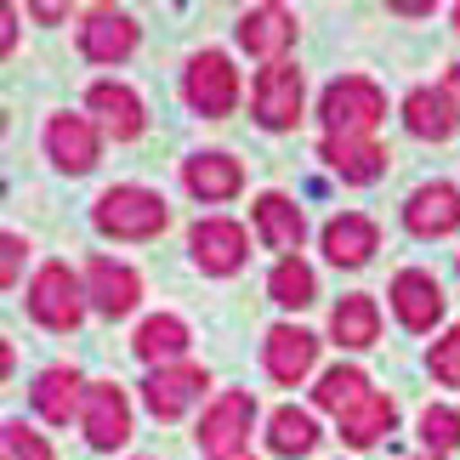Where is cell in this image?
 Segmentation results:
<instances>
[{"instance_id": "obj_31", "label": "cell", "mask_w": 460, "mask_h": 460, "mask_svg": "<svg viewBox=\"0 0 460 460\" xmlns=\"http://www.w3.org/2000/svg\"><path fill=\"white\" fill-rule=\"evenodd\" d=\"M0 449H6V460H51L46 438L29 432L23 420H6V432H0Z\"/></svg>"}, {"instance_id": "obj_20", "label": "cell", "mask_w": 460, "mask_h": 460, "mask_svg": "<svg viewBox=\"0 0 460 460\" xmlns=\"http://www.w3.org/2000/svg\"><path fill=\"white\" fill-rule=\"evenodd\" d=\"M318 159H324L341 182H376L386 171V148L376 137H324V143H318Z\"/></svg>"}, {"instance_id": "obj_28", "label": "cell", "mask_w": 460, "mask_h": 460, "mask_svg": "<svg viewBox=\"0 0 460 460\" xmlns=\"http://www.w3.org/2000/svg\"><path fill=\"white\" fill-rule=\"evenodd\" d=\"M393 420H398V403L376 393L369 403H358L352 415H341V438H347L352 449H369V444H376L381 432H393Z\"/></svg>"}, {"instance_id": "obj_37", "label": "cell", "mask_w": 460, "mask_h": 460, "mask_svg": "<svg viewBox=\"0 0 460 460\" xmlns=\"http://www.w3.org/2000/svg\"><path fill=\"white\" fill-rule=\"evenodd\" d=\"M427 460H438V455H427Z\"/></svg>"}, {"instance_id": "obj_11", "label": "cell", "mask_w": 460, "mask_h": 460, "mask_svg": "<svg viewBox=\"0 0 460 460\" xmlns=\"http://www.w3.org/2000/svg\"><path fill=\"white\" fill-rule=\"evenodd\" d=\"M85 302H92L102 318H126L137 302H143V279H137L126 261L97 256L92 268H85Z\"/></svg>"}, {"instance_id": "obj_36", "label": "cell", "mask_w": 460, "mask_h": 460, "mask_svg": "<svg viewBox=\"0 0 460 460\" xmlns=\"http://www.w3.org/2000/svg\"><path fill=\"white\" fill-rule=\"evenodd\" d=\"M234 460H251V455H234Z\"/></svg>"}, {"instance_id": "obj_25", "label": "cell", "mask_w": 460, "mask_h": 460, "mask_svg": "<svg viewBox=\"0 0 460 460\" xmlns=\"http://www.w3.org/2000/svg\"><path fill=\"white\" fill-rule=\"evenodd\" d=\"M131 347H137V358H143V364L165 369L171 358H182V352H188V324L176 313H154V318H143V330H137Z\"/></svg>"}, {"instance_id": "obj_7", "label": "cell", "mask_w": 460, "mask_h": 460, "mask_svg": "<svg viewBox=\"0 0 460 460\" xmlns=\"http://www.w3.org/2000/svg\"><path fill=\"white\" fill-rule=\"evenodd\" d=\"M188 251H193V261H199L210 279H227V273H239V268H244V256H251V239H244V227H239V222H227V217H205V222H193Z\"/></svg>"}, {"instance_id": "obj_18", "label": "cell", "mask_w": 460, "mask_h": 460, "mask_svg": "<svg viewBox=\"0 0 460 460\" xmlns=\"http://www.w3.org/2000/svg\"><path fill=\"white\" fill-rule=\"evenodd\" d=\"M85 109L102 119V131H109L114 143H131V137H143V97H137L131 85L97 80L92 92H85Z\"/></svg>"}, {"instance_id": "obj_5", "label": "cell", "mask_w": 460, "mask_h": 460, "mask_svg": "<svg viewBox=\"0 0 460 460\" xmlns=\"http://www.w3.org/2000/svg\"><path fill=\"white\" fill-rule=\"evenodd\" d=\"M251 109H256L261 131H290L296 119H302V68L296 63H268L256 75Z\"/></svg>"}, {"instance_id": "obj_34", "label": "cell", "mask_w": 460, "mask_h": 460, "mask_svg": "<svg viewBox=\"0 0 460 460\" xmlns=\"http://www.w3.org/2000/svg\"><path fill=\"white\" fill-rule=\"evenodd\" d=\"M444 92H449V97H455V102H460V63H455V68H449V85H444Z\"/></svg>"}, {"instance_id": "obj_27", "label": "cell", "mask_w": 460, "mask_h": 460, "mask_svg": "<svg viewBox=\"0 0 460 460\" xmlns=\"http://www.w3.org/2000/svg\"><path fill=\"white\" fill-rule=\"evenodd\" d=\"M268 449L273 455H313L318 449V420L307 410H296V403L273 410V420H268Z\"/></svg>"}, {"instance_id": "obj_29", "label": "cell", "mask_w": 460, "mask_h": 460, "mask_svg": "<svg viewBox=\"0 0 460 460\" xmlns=\"http://www.w3.org/2000/svg\"><path fill=\"white\" fill-rule=\"evenodd\" d=\"M268 296L279 307H307L313 296H318V279L302 256H279V268L268 273Z\"/></svg>"}, {"instance_id": "obj_19", "label": "cell", "mask_w": 460, "mask_h": 460, "mask_svg": "<svg viewBox=\"0 0 460 460\" xmlns=\"http://www.w3.org/2000/svg\"><path fill=\"white\" fill-rule=\"evenodd\" d=\"M376 251H381V227L358 217V210H341V217L324 222V256L335 268H364Z\"/></svg>"}, {"instance_id": "obj_9", "label": "cell", "mask_w": 460, "mask_h": 460, "mask_svg": "<svg viewBox=\"0 0 460 460\" xmlns=\"http://www.w3.org/2000/svg\"><path fill=\"white\" fill-rule=\"evenodd\" d=\"M46 154L68 176H85L97 165V126L85 114H51L46 119Z\"/></svg>"}, {"instance_id": "obj_16", "label": "cell", "mask_w": 460, "mask_h": 460, "mask_svg": "<svg viewBox=\"0 0 460 460\" xmlns=\"http://www.w3.org/2000/svg\"><path fill=\"white\" fill-rule=\"evenodd\" d=\"M403 126H410L420 143H449L460 126V102L444 92V85H415L403 97Z\"/></svg>"}, {"instance_id": "obj_33", "label": "cell", "mask_w": 460, "mask_h": 460, "mask_svg": "<svg viewBox=\"0 0 460 460\" xmlns=\"http://www.w3.org/2000/svg\"><path fill=\"white\" fill-rule=\"evenodd\" d=\"M0 251H6V268H0V285H17V261H23V251H29V244L23 239H17V234H6V239H0Z\"/></svg>"}, {"instance_id": "obj_17", "label": "cell", "mask_w": 460, "mask_h": 460, "mask_svg": "<svg viewBox=\"0 0 460 460\" xmlns=\"http://www.w3.org/2000/svg\"><path fill=\"white\" fill-rule=\"evenodd\" d=\"M205 369L199 364H165V369H154V376L143 381V398H148V410L159 415V420H176L188 410L193 398L205 393Z\"/></svg>"}, {"instance_id": "obj_15", "label": "cell", "mask_w": 460, "mask_h": 460, "mask_svg": "<svg viewBox=\"0 0 460 460\" xmlns=\"http://www.w3.org/2000/svg\"><path fill=\"white\" fill-rule=\"evenodd\" d=\"M403 227L420 239H438V234H455L460 227V188L449 182H420L403 205Z\"/></svg>"}, {"instance_id": "obj_14", "label": "cell", "mask_w": 460, "mask_h": 460, "mask_svg": "<svg viewBox=\"0 0 460 460\" xmlns=\"http://www.w3.org/2000/svg\"><path fill=\"white\" fill-rule=\"evenodd\" d=\"M313 358H318V335L296 330V324H273L268 341H261V364H268V376L279 386H296L313 369Z\"/></svg>"}, {"instance_id": "obj_22", "label": "cell", "mask_w": 460, "mask_h": 460, "mask_svg": "<svg viewBox=\"0 0 460 460\" xmlns=\"http://www.w3.org/2000/svg\"><path fill=\"white\" fill-rule=\"evenodd\" d=\"M80 376L75 369H40L34 376V386H29V398H34V410H40V420H51V427H68L80 410H85V393H80Z\"/></svg>"}, {"instance_id": "obj_24", "label": "cell", "mask_w": 460, "mask_h": 460, "mask_svg": "<svg viewBox=\"0 0 460 460\" xmlns=\"http://www.w3.org/2000/svg\"><path fill=\"white\" fill-rule=\"evenodd\" d=\"M330 335L341 347H376L381 341V313H376V302H369V296H341V302H335V313H330Z\"/></svg>"}, {"instance_id": "obj_23", "label": "cell", "mask_w": 460, "mask_h": 460, "mask_svg": "<svg viewBox=\"0 0 460 460\" xmlns=\"http://www.w3.org/2000/svg\"><path fill=\"white\" fill-rule=\"evenodd\" d=\"M256 227H261V239H268V251H285V256H296L302 239H307L302 205L285 199V193H261L256 199Z\"/></svg>"}, {"instance_id": "obj_2", "label": "cell", "mask_w": 460, "mask_h": 460, "mask_svg": "<svg viewBox=\"0 0 460 460\" xmlns=\"http://www.w3.org/2000/svg\"><path fill=\"white\" fill-rule=\"evenodd\" d=\"M92 222H97V234H109V239H154V234H165L171 210H165V199H159L154 188L119 182V188H109L97 199Z\"/></svg>"}, {"instance_id": "obj_21", "label": "cell", "mask_w": 460, "mask_h": 460, "mask_svg": "<svg viewBox=\"0 0 460 460\" xmlns=\"http://www.w3.org/2000/svg\"><path fill=\"white\" fill-rule=\"evenodd\" d=\"M182 182H188L193 199L222 205V199H234V193L244 188V171H239L234 154H193L188 165H182Z\"/></svg>"}, {"instance_id": "obj_30", "label": "cell", "mask_w": 460, "mask_h": 460, "mask_svg": "<svg viewBox=\"0 0 460 460\" xmlns=\"http://www.w3.org/2000/svg\"><path fill=\"white\" fill-rule=\"evenodd\" d=\"M420 444H427L432 455H449V449H460V415L455 410H420Z\"/></svg>"}, {"instance_id": "obj_35", "label": "cell", "mask_w": 460, "mask_h": 460, "mask_svg": "<svg viewBox=\"0 0 460 460\" xmlns=\"http://www.w3.org/2000/svg\"><path fill=\"white\" fill-rule=\"evenodd\" d=\"M455 23H460V6H455Z\"/></svg>"}, {"instance_id": "obj_10", "label": "cell", "mask_w": 460, "mask_h": 460, "mask_svg": "<svg viewBox=\"0 0 460 460\" xmlns=\"http://www.w3.org/2000/svg\"><path fill=\"white\" fill-rule=\"evenodd\" d=\"M386 296H393V313H398L403 330H432L444 318V285L427 268H403Z\"/></svg>"}, {"instance_id": "obj_13", "label": "cell", "mask_w": 460, "mask_h": 460, "mask_svg": "<svg viewBox=\"0 0 460 460\" xmlns=\"http://www.w3.org/2000/svg\"><path fill=\"white\" fill-rule=\"evenodd\" d=\"M239 46L251 51V58L285 63V51L296 46V12H285V6H251L239 17Z\"/></svg>"}, {"instance_id": "obj_32", "label": "cell", "mask_w": 460, "mask_h": 460, "mask_svg": "<svg viewBox=\"0 0 460 460\" xmlns=\"http://www.w3.org/2000/svg\"><path fill=\"white\" fill-rule=\"evenodd\" d=\"M427 369L444 386H460V324L444 335V341H432V352H427Z\"/></svg>"}, {"instance_id": "obj_3", "label": "cell", "mask_w": 460, "mask_h": 460, "mask_svg": "<svg viewBox=\"0 0 460 460\" xmlns=\"http://www.w3.org/2000/svg\"><path fill=\"white\" fill-rule=\"evenodd\" d=\"M29 318L46 330H75L85 318V279L68 273V261H46L29 285Z\"/></svg>"}, {"instance_id": "obj_4", "label": "cell", "mask_w": 460, "mask_h": 460, "mask_svg": "<svg viewBox=\"0 0 460 460\" xmlns=\"http://www.w3.org/2000/svg\"><path fill=\"white\" fill-rule=\"evenodd\" d=\"M182 92H188V109L193 114L222 119V114H234V102H239V68L227 63L222 51H199V58L188 63Z\"/></svg>"}, {"instance_id": "obj_12", "label": "cell", "mask_w": 460, "mask_h": 460, "mask_svg": "<svg viewBox=\"0 0 460 460\" xmlns=\"http://www.w3.org/2000/svg\"><path fill=\"white\" fill-rule=\"evenodd\" d=\"M80 51L92 63H126L131 51H137V23L126 12H114V6H97V12H85V23H80Z\"/></svg>"}, {"instance_id": "obj_1", "label": "cell", "mask_w": 460, "mask_h": 460, "mask_svg": "<svg viewBox=\"0 0 460 460\" xmlns=\"http://www.w3.org/2000/svg\"><path fill=\"white\" fill-rule=\"evenodd\" d=\"M318 119H324V137H369L386 119V97L376 80L364 75H341L324 85L318 97Z\"/></svg>"}, {"instance_id": "obj_26", "label": "cell", "mask_w": 460, "mask_h": 460, "mask_svg": "<svg viewBox=\"0 0 460 460\" xmlns=\"http://www.w3.org/2000/svg\"><path fill=\"white\" fill-rule=\"evenodd\" d=\"M369 398H376V393H369V376H364V369H352V364L324 369V381L313 386V403H318V410H330V415H352Z\"/></svg>"}, {"instance_id": "obj_6", "label": "cell", "mask_w": 460, "mask_h": 460, "mask_svg": "<svg viewBox=\"0 0 460 460\" xmlns=\"http://www.w3.org/2000/svg\"><path fill=\"white\" fill-rule=\"evenodd\" d=\"M251 420H256V398H251V393H222V398L205 410V420H199V449H205L210 460L244 455Z\"/></svg>"}, {"instance_id": "obj_8", "label": "cell", "mask_w": 460, "mask_h": 460, "mask_svg": "<svg viewBox=\"0 0 460 460\" xmlns=\"http://www.w3.org/2000/svg\"><path fill=\"white\" fill-rule=\"evenodd\" d=\"M80 427L92 438V449H119L131 438V403L114 381H92L85 386V410H80Z\"/></svg>"}]
</instances>
